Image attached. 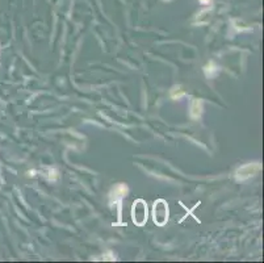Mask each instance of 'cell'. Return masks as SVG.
Returning <instances> with one entry per match:
<instances>
[{"mask_svg":"<svg viewBox=\"0 0 264 263\" xmlns=\"http://www.w3.org/2000/svg\"><path fill=\"white\" fill-rule=\"evenodd\" d=\"M259 169H260V166L258 163H248V164L243 166V167H241L238 171H236V179H238V180L247 179L250 176L255 175Z\"/></svg>","mask_w":264,"mask_h":263,"instance_id":"3957f363","label":"cell"},{"mask_svg":"<svg viewBox=\"0 0 264 263\" xmlns=\"http://www.w3.org/2000/svg\"><path fill=\"white\" fill-rule=\"evenodd\" d=\"M153 218L158 226H163L168 221V205L163 199H159L154 203L153 208Z\"/></svg>","mask_w":264,"mask_h":263,"instance_id":"7a4b0ae2","label":"cell"},{"mask_svg":"<svg viewBox=\"0 0 264 263\" xmlns=\"http://www.w3.org/2000/svg\"><path fill=\"white\" fill-rule=\"evenodd\" d=\"M148 211H147V204L145 200L138 199L133 203L132 207V220L137 226H143L147 221Z\"/></svg>","mask_w":264,"mask_h":263,"instance_id":"6da1fadb","label":"cell"}]
</instances>
